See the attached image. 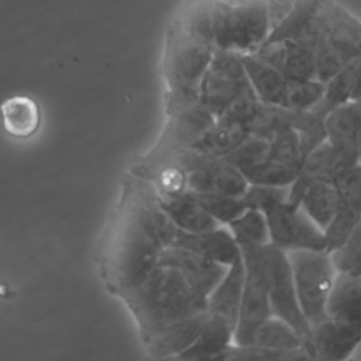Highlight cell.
Listing matches in <instances>:
<instances>
[{
  "instance_id": "3",
  "label": "cell",
  "mask_w": 361,
  "mask_h": 361,
  "mask_svg": "<svg viewBox=\"0 0 361 361\" xmlns=\"http://www.w3.org/2000/svg\"><path fill=\"white\" fill-rule=\"evenodd\" d=\"M214 47L171 20L164 41L162 78L165 82V113L193 103L200 82L214 55Z\"/></svg>"
},
{
  "instance_id": "28",
  "label": "cell",
  "mask_w": 361,
  "mask_h": 361,
  "mask_svg": "<svg viewBox=\"0 0 361 361\" xmlns=\"http://www.w3.org/2000/svg\"><path fill=\"white\" fill-rule=\"evenodd\" d=\"M227 227L240 248L271 244L268 219L267 214L259 210L245 207Z\"/></svg>"
},
{
  "instance_id": "15",
  "label": "cell",
  "mask_w": 361,
  "mask_h": 361,
  "mask_svg": "<svg viewBox=\"0 0 361 361\" xmlns=\"http://www.w3.org/2000/svg\"><path fill=\"white\" fill-rule=\"evenodd\" d=\"M171 245L182 247L199 255L228 267L241 258V250L227 226H217L202 233L178 231Z\"/></svg>"
},
{
  "instance_id": "1",
  "label": "cell",
  "mask_w": 361,
  "mask_h": 361,
  "mask_svg": "<svg viewBox=\"0 0 361 361\" xmlns=\"http://www.w3.org/2000/svg\"><path fill=\"white\" fill-rule=\"evenodd\" d=\"M176 233L149 182L131 172L99 247L100 274L109 290L123 299L137 288Z\"/></svg>"
},
{
  "instance_id": "18",
  "label": "cell",
  "mask_w": 361,
  "mask_h": 361,
  "mask_svg": "<svg viewBox=\"0 0 361 361\" xmlns=\"http://www.w3.org/2000/svg\"><path fill=\"white\" fill-rule=\"evenodd\" d=\"M206 312L183 317L154 336L144 344L148 354L154 358H178L197 338Z\"/></svg>"
},
{
  "instance_id": "5",
  "label": "cell",
  "mask_w": 361,
  "mask_h": 361,
  "mask_svg": "<svg viewBox=\"0 0 361 361\" xmlns=\"http://www.w3.org/2000/svg\"><path fill=\"white\" fill-rule=\"evenodd\" d=\"M316 35V75L327 82L361 54V20L336 0H323L310 21Z\"/></svg>"
},
{
  "instance_id": "40",
  "label": "cell",
  "mask_w": 361,
  "mask_h": 361,
  "mask_svg": "<svg viewBox=\"0 0 361 361\" xmlns=\"http://www.w3.org/2000/svg\"><path fill=\"white\" fill-rule=\"evenodd\" d=\"M358 164L361 165V154H360V158H358Z\"/></svg>"
},
{
  "instance_id": "7",
  "label": "cell",
  "mask_w": 361,
  "mask_h": 361,
  "mask_svg": "<svg viewBox=\"0 0 361 361\" xmlns=\"http://www.w3.org/2000/svg\"><path fill=\"white\" fill-rule=\"evenodd\" d=\"M254 93L241 54L216 51L200 82L197 100L216 117L245 94Z\"/></svg>"
},
{
  "instance_id": "19",
  "label": "cell",
  "mask_w": 361,
  "mask_h": 361,
  "mask_svg": "<svg viewBox=\"0 0 361 361\" xmlns=\"http://www.w3.org/2000/svg\"><path fill=\"white\" fill-rule=\"evenodd\" d=\"M326 316L361 330V276L337 272L327 299Z\"/></svg>"
},
{
  "instance_id": "39",
  "label": "cell",
  "mask_w": 361,
  "mask_h": 361,
  "mask_svg": "<svg viewBox=\"0 0 361 361\" xmlns=\"http://www.w3.org/2000/svg\"><path fill=\"white\" fill-rule=\"evenodd\" d=\"M296 1L298 0H265L272 28L290 11Z\"/></svg>"
},
{
  "instance_id": "24",
  "label": "cell",
  "mask_w": 361,
  "mask_h": 361,
  "mask_svg": "<svg viewBox=\"0 0 361 361\" xmlns=\"http://www.w3.org/2000/svg\"><path fill=\"white\" fill-rule=\"evenodd\" d=\"M0 116L4 131L18 140L32 137L41 124V110L28 96H13L0 104Z\"/></svg>"
},
{
  "instance_id": "9",
  "label": "cell",
  "mask_w": 361,
  "mask_h": 361,
  "mask_svg": "<svg viewBox=\"0 0 361 361\" xmlns=\"http://www.w3.org/2000/svg\"><path fill=\"white\" fill-rule=\"evenodd\" d=\"M261 261L272 314L293 326L303 337L309 324L300 310L288 255L272 244L261 247Z\"/></svg>"
},
{
  "instance_id": "10",
  "label": "cell",
  "mask_w": 361,
  "mask_h": 361,
  "mask_svg": "<svg viewBox=\"0 0 361 361\" xmlns=\"http://www.w3.org/2000/svg\"><path fill=\"white\" fill-rule=\"evenodd\" d=\"M267 214L271 244L286 251L293 250H327V238L300 206L288 202L275 206Z\"/></svg>"
},
{
  "instance_id": "33",
  "label": "cell",
  "mask_w": 361,
  "mask_h": 361,
  "mask_svg": "<svg viewBox=\"0 0 361 361\" xmlns=\"http://www.w3.org/2000/svg\"><path fill=\"white\" fill-rule=\"evenodd\" d=\"M268 158L300 169L305 161L300 137L293 127H286L269 140Z\"/></svg>"
},
{
  "instance_id": "36",
  "label": "cell",
  "mask_w": 361,
  "mask_h": 361,
  "mask_svg": "<svg viewBox=\"0 0 361 361\" xmlns=\"http://www.w3.org/2000/svg\"><path fill=\"white\" fill-rule=\"evenodd\" d=\"M289 186H268L248 183L244 193L240 196L244 207L255 209L268 213L278 204L288 202Z\"/></svg>"
},
{
  "instance_id": "14",
  "label": "cell",
  "mask_w": 361,
  "mask_h": 361,
  "mask_svg": "<svg viewBox=\"0 0 361 361\" xmlns=\"http://www.w3.org/2000/svg\"><path fill=\"white\" fill-rule=\"evenodd\" d=\"M158 264L175 268L188 285L204 299L227 269V267L210 261L192 250L176 245L166 247L162 251Z\"/></svg>"
},
{
  "instance_id": "23",
  "label": "cell",
  "mask_w": 361,
  "mask_h": 361,
  "mask_svg": "<svg viewBox=\"0 0 361 361\" xmlns=\"http://www.w3.org/2000/svg\"><path fill=\"white\" fill-rule=\"evenodd\" d=\"M358 162V158L333 145L329 140L323 141L310 151L300 169L299 176L307 182L313 180H334L344 169Z\"/></svg>"
},
{
  "instance_id": "25",
  "label": "cell",
  "mask_w": 361,
  "mask_h": 361,
  "mask_svg": "<svg viewBox=\"0 0 361 361\" xmlns=\"http://www.w3.org/2000/svg\"><path fill=\"white\" fill-rule=\"evenodd\" d=\"M351 99H361V54L326 82L324 96L313 110L326 116L333 107Z\"/></svg>"
},
{
  "instance_id": "13",
  "label": "cell",
  "mask_w": 361,
  "mask_h": 361,
  "mask_svg": "<svg viewBox=\"0 0 361 361\" xmlns=\"http://www.w3.org/2000/svg\"><path fill=\"white\" fill-rule=\"evenodd\" d=\"M361 343V330L330 317L309 327L305 351L309 360H347Z\"/></svg>"
},
{
  "instance_id": "34",
  "label": "cell",
  "mask_w": 361,
  "mask_h": 361,
  "mask_svg": "<svg viewBox=\"0 0 361 361\" xmlns=\"http://www.w3.org/2000/svg\"><path fill=\"white\" fill-rule=\"evenodd\" d=\"M299 134L302 148L306 155L313 151L317 145L327 140L324 116L307 110V111H293L292 110V124H290Z\"/></svg>"
},
{
  "instance_id": "2",
  "label": "cell",
  "mask_w": 361,
  "mask_h": 361,
  "mask_svg": "<svg viewBox=\"0 0 361 361\" xmlns=\"http://www.w3.org/2000/svg\"><path fill=\"white\" fill-rule=\"evenodd\" d=\"M123 302L134 316L142 344L166 326L206 312V299L199 296L175 268L162 264H157Z\"/></svg>"
},
{
  "instance_id": "17",
  "label": "cell",
  "mask_w": 361,
  "mask_h": 361,
  "mask_svg": "<svg viewBox=\"0 0 361 361\" xmlns=\"http://www.w3.org/2000/svg\"><path fill=\"white\" fill-rule=\"evenodd\" d=\"M244 286V264L240 258L228 265L221 279L206 298V312L235 329Z\"/></svg>"
},
{
  "instance_id": "8",
  "label": "cell",
  "mask_w": 361,
  "mask_h": 361,
  "mask_svg": "<svg viewBox=\"0 0 361 361\" xmlns=\"http://www.w3.org/2000/svg\"><path fill=\"white\" fill-rule=\"evenodd\" d=\"M261 247L240 248L244 264V286L233 337V344L235 345H248L257 327L272 316L261 261Z\"/></svg>"
},
{
  "instance_id": "35",
  "label": "cell",
  "mask_w": 361,
  "mask_h": 361,
  "mask_svg": "<svg viewBox=\"0 0 361 361\" xmlns=\"http://www.w3.org/2000/svg\"><path fill=\"white\" fill-rule=\"evenodd\" d=\"M326 82L316 78L305 80H288L286 107L293 111L313 110L323 99Z\"/></svg>"
},
{
  "instance_id": "38",
  "label": "cell",
  "mask_w": 361,
  "mask_h": 361,
  "mask_svg": "<svg viewBox=\"0 0 361 361\" xmlns=\"http://www.w3.org/2000/svg\"><path fill=\"white\" fill-rule=\"evenodd\" d=\"M331 254L340 272L361 276V223L345 240V243L331 251Z\"/></svg>"
},
{
  "instance_id": "11",
  "label": "cell",
  "mask_w": 361,
  "mask_h": 361,
  "mask_svg": "<svg viewBox=\"0 0 361 361\" xmlns=\"http://www.w3.org/2000/svg\"><path fill=\"white\" fill-rule=\"evenodd\" d=\"M214 120L216 114L199 100L166 113V123L158 141L144 157L155 158L173 149L197 147Z\"/></svg>"
},
{
  "instance_id": "4",
  "label": "cell",
  "mask_w": 361,
  "mask_h": 361,
  "mask_svg": "<svg viewBox=\"0 0 361 361\" xmlns=\"http://www.w3.org/2000/svg\"><path fill=\"white\" fill-rule=\"evenodd\" d=\"M216 51L251 54L272 27L265 0H195Z\"/></svg>"
},
{
  "instance_id": "22",
  "label": "cell",
  "mask_w": 361,
  "mask_h": 361,
  "mask_svg": "<svg viewBox=\"0 0 361 361\" xmlns=\"http://www.w3.org/2000/svg\"><path fill=\"white\" fill-rule=\"evenodd\" d=\"M250 344L286 353L292 360H309L305 351V337L293 326L275 314L257 327Z\"/></svg>"
},
{
  "instance_id": "16",
  "label": "cell",
  "mask_w": 361,
  "mask_h": 361,
  "mask_svg": "<svg viewBox=\"0 0 361 361\" xmlns=\"http://www.w3.org/2000/svg\"><path fill=\"white\" fill-rule=\"evenodd\" d=\"M327 140L340 149L360 158L361 99L347 100L333 107L324 117Z\"/></svg>"
},
{
  "instance_id": "31",
  "label": "cell",
  "mask_w": 361,
  "mask_h": 361,
  "mask_svg": "<svg viewBox=\"0 0 361 361\" xmlns=\"http://www.w3.org/2000/svg\"><path fill=\"white\" fill-rule=\"evenodd\" d=\"M219 224L227 226L245 207L238 196L214 192H188Z\"/></svg>"
},
{
  "instance_id": "6",
  "label": "cell",
  "mask_w": 361,
  "mask_h": 361,
  "mask_svg": "<svg viewBox=\"0 0 361 361\" xmlns=\"http://www.w3.org/2000/svg\"><path fill=\"white\" fill-rule=\"evenodd\" d=\"M300 310L309 326L326 319V305L337 276L329 250L286 251Z\"/></svg>"
},
{
  "instance_id": "37",
  "label": "cell",
  "mask_w": 361,
  "mask_h": 361,
  "mask_svg": "<svg viewBox=\"0 0 361 361\" xmlns=\"http://www.w3.org/2000/svg\"><path fill=\"white\" fill-rule=\"evenodd\" d=\"M268 152L269 140L250 134L237 148H234L228 155H226L224 159L241 172H245L247 169L255 166L257 164L268 158Z\"/></svg>"
},
{
  "instance_id": "29",
  "label": "cell",
  "mask_w": 361,
  "mask_h": 361,
  "mask_svg": "<svg viewBox=\"0 0 361 361\" xmlns=\"http://www.w3.org/2000/svg\"><path fill=\"white\" fill-rule=\"evenodd\" d=\"M292 110L283 106L267 104L258 100L255 104L250 120L248 127L250 133L254 135L264 137L271 140L276 133L286 127H292Z\"/></svg>"
},
{
  "instance_id": "32",
  "label": "cell",
  "mask_w": 361,
  "mask_h": 361,
  "mask_svg": "<svg viewBox=\"0 0 361 361\" xmlns=\"http://www.w3.org/2000/svg\"><path fill=\"white\" fill-rule=\"evenodd\" d=\"M298 173L299 169L271 158H265L262 162L243 172L248 183L268 186H290Z\"/></svg>"
},
{
  "instance_id": "20",
  "label": "cell",
  "mask_w": 361,
  "mask_h": 361,
  "mask_svg": "<svg viewBox=\"0 0 361 361\" xmlns=\"http://www.w3.org/2000/svg\"><path fill=\"white\" fill-rule=\"evenodd\" d=\"M241 58L257 99L267 104L286 107L288 78L254 54H243Z\"/></svg>"
},
{
  "instance_id": "12",
  "label": "cell",
  "mask_w": 361,
  "mask_h": 361,
  "mask_svg": "<svg viewBox=\"0 0 361 361\" xmlns=\"http://www.w3.org/2000/svg\"><path fill=\"white\" fill-rule=\"evenodd\" d=\"M333 182L338 190V206L324 231L329 251L343 245L361 223V165L348 166Z\"/></svg>"
},
{
  "instance_id": "26",
  "label": "cell",
  "mask_w": 361,
  "mask_h": 361,
  "mask_svg": "<svg viewBox=\"0 0 361 361\" xmlns=\"http://www.w3.org/2000/svg\"><path fill=\"white\" fill-rule=\"evenodd\" d=\"M157 199L178 231L202 233L220 226L189 193L171 199L157 196Z\"/></svg>"
},
{
  "instance_id": "30",
  "label": "cell",
  "mask_w": 361,
  "mask_h": 361,
  "mask_svg": "<svg viewBox=\"0 0 361 361\" xmlns=\"http://www.w3.org/2000/svg\"><path fill=\"white\" fill-rule=\"evenodd\" d=\"M323 0H298L290 11L272 28L267 41H283L302 32L316 16Z\"/></svg>"
},
{
  "instance_id": "21",
  "label": "cell",
  "mask_w": 361,
  "mask_h": 361,
  "mask_svg": "<svg viewBox=\"0 0 361 361\" xmlns=\"http://www.w3.org/2000/svg\"><path fill=\"white\" fill-rule=\"evenodd\" d=\"M234 329L206 312L202 330L196 341L178 360H227V350L233 344Z\"/></svg>"
},
{
  "instance_id": "27",
  "label": "cell",
  "mask_w": 361,
  "mask_h": 361,
  "mask_svg": "<svg viewBox=\"0 0 361 361\" xmlns=\"http://www.w3.org/2000/svg\"><path fill=\"white\" fill-rule=\"evenodd\" d=\"M299 206L326 231L338 206V190L331 180H313L303 192Z\"/></svg>"
}]
</instances>
